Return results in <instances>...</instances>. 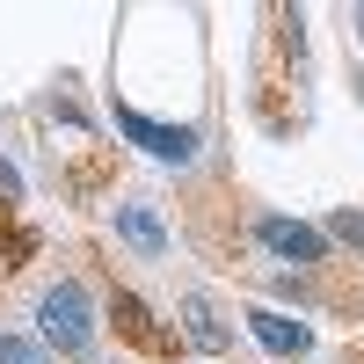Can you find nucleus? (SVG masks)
<instances>
[{"instance_id":"nucleus-2","label":"nucleus","mask_w":364,"mask_h":364,"mask_svg":"<svg viewBox=\"0 0 364 364\" xmlns=\"http://www.w3.org/2000/svg\"><path fill=\"white\" fill-rule=\"evenodd\" d=\"M117 132H124L132 146H146L154 161H168V168H190L197 161V132L190 124H154V117H139V109L117 102Z\"/></svg>"},{"instance_id":"nucleus-9","label":"nucleus","mask_w":364,"mask_h":364,"mask_svg":"<svg viewBox=\"0 0 364 364\" xmlns=\"http://www.w3.org/2000/svg\"><path fill=\"white\" fill-rule=\"evenodd\" d=\"M0 364H44V350L29 336H0Z\"/></svg>"},{"instance_id":"nucleus-12","label":"nucleus","mask_w":364,"mask_h":364,"mask_svg":"<svg viewBox=\"0 0 364 364\" xmlns=\"http://www.w3.org/2000/svg\"><path fill=\"white\" fill-rule=\"evenodd\" d=\"M357 37H364V8H357Z\"/></svg>"},{"instance_id":"nucleus-4","label":"nucleus","mask_w":364,"mask_h":364,"mask_svg":"<svg viewBox=\"0 0 364 364\" xmlns=\"http://www.w3.org/2000/svg\"><path fill=\"white\" fill-rule=\"evenodd\" d=\"M255 233H262V248H277L291 262H328V233L299 226V219H255Z\"/></svg>"},{"instance_id":"nucleus-1","label":"nucleus","mask_w":364,"mask_h":364,"mask_svg":"<svg viewBox=\"0 0 364 364\" xmlns=\"http://www.w3.org/2000/svg\"><path fill=\"white\" fill-rule=\"evenodd\" d=\"M37 336L58 350V357H87L95 343V306H87V291L73 277H58L44 299H37Z\"/></svg>"},{"instance_id":"nucleus-6","label":"nucleus","mask_w":364,"mask_h":364,"mask_svg":"<svg viewBox=\"0 0 364 364\" xmlns=\"http://www.w3.org/2000/svg\"><path fill=\"white\" fill-rule=\"evenodd\" d=\"M117 233H124L146 262H161V255H168V226L154 219V204H117Z\"/></svg>"},{"instance_id":"nucleus-5","label":"nucleus","mask_w":364,"mask_h":364,"mask_svg":"<svg viewBox=\"0 0 364 364\" xmlns=\"http://www.w3.org/2000/svg\"><path fill=\"white\" fill-rule=\"evenodd\" d=\"M248 328H255V343L277 350V357H306V350H314V328H306V321H284V314H269V306H255Z\"/></svg>"},{"instance_id":"nucleus-3","label":"nucleus","mask_w":364,"mask_h":364,"mask_svg":"<svg viewBox=\"0 0 364 364\" xmlns=\"http://www.w3.org/2000/svg\"><path fill=\"white\" fill-rule=\"evenodd\" d=\"M109 321H117V336H124L139 357H168V350H175V336H168L154 314H146L139 291H117V299H109Z\"/></svg>"},{"instance_id":"nucleus-7","label":"nucleus","mask_w":364,"mask_h":364,"mask_svg":"<svg viewBox=\"0 0 364 364\" xmlns=\"http://www.w3.org/2000/svg\"><path fill=\"white\" fill-rule=\"evenodd\" d=\"M182 336H190L197 350H226V343H233V328L219 321V306H211L204 291H190V299H182Z\"/></svg>"},{"instance_id":"nucleus-8","label":"nucleus","mask_w":364,"mask_h":364,"mask_svg":"<svg viewBox=\"0 0 364 364\" xmlns=\"http://www.w3.org/2000/svg\"><path fill=\"white\" fill-rule=\"evenodd\" d=\"M22 255H29V233L22 226H0V269H22Z\"/></svg>"},{"instance_id":"nucleus-11","label":"nucleus","mask_w":364,"mask_h":364,"mask_svg":"<svg viewBox=\"0 0 364 364\" xmlns=\"http://www.w3.org/2000/svg\"><path fill=\"white\" fill-rule=\"evenodd\" d=\"M0 197H22V175H15L8 161H0Z\"/></svg>"},{"instance_id":"nucleus-10","label":"nucleus","mask_w":364,"mask_h":364,"mask_svg":"<svg viewBox=\"0 0 364 364\" xmlns=\"http://www.w3.org/2000/svg\"><path fill=\"white\" fill-rule=\"evenodd\" d=\"M336 233H343V240H357V248H364V211H336Z\"/></svg>"}]
</instances>
